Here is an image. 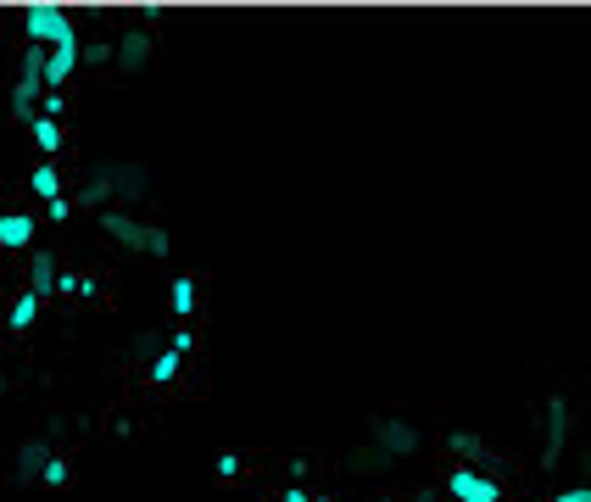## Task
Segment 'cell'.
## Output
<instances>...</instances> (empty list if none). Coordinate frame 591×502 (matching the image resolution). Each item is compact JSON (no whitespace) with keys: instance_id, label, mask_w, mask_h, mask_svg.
Masks as SVG:
<instances>
[{"instance_id":"5","label":"cell","mask_w":591,"mask_h":502,"mask_svg":"<svg viewBox=\"0 0 591 502\" xmlns=\"http://www.w3.org/2000/svg\"><path fill=\"white\" fill-rule=\"evenodd\" d=\"M79 73V45H61V51H45V90H61Z\"/></svg>"},{"instance_id":"17","label":"cell","mask_w":591,"mask_h":502,"mask_svg":"<svg viewBox=\"0 0 591 502\" xmlns=\"http://www.w3.org/2000/svg\"><path fill=\"white\" fill-rule=\"evenodd\" d=\"M45 458H51V452H45L40 441H23V447H17V463H23V475H28V480H40V469H45Z\"/></svg>"},{"instance_id":"24","label":"cell","mask_w":591,"mask_h":502,"mask_svg":"<svg viewBox=\"0 0 591 502\" xmlns=\"http://www.w3.org/2000/svg\"><path fill=\"white\" fill-rule=\"evenodd\" d=\"M552 502H591V486H575V491H558Z\"/></svg>"},{"instance_id":"25","label":"cell","mask_w":591,"mask_h":502,"mask_svg":"<svg viewBox=\"0 0 591 502\" xmlns=\"http://www.w3.org/2000/svg\"><path fill=\"white\" fill-rule=\"evenodd\" d=\"M279 502H313V497H307L302 486H285V497H279Z\"/></svg>"},{"instance_id":"22","label":"cell","mask_w":591,"mask_h":502,"mask_svg":"<svg viewBox=\"0 0 591 502\" xmlns=\"http://www.w3.org/2000/svg\"><path fill=\"white\" fill-rule=\"evenodd\" d=\"M168 346H174V352H179V357H190V352H195V335H190V329H184V324H179V335H174V341H168Z\"/></svg>"},{"instance_id":"19","label":"cell","mask_w":591,"mask_h":502,"mask_svg":"<svg viewBox=\"0 0 591 502\" xmlns=\"http://www.w3.org/2000/svg\"><path fill=\"white\" fill-rule=\"evenodd\" d=\"M40 118L61 123V118H68V95H61V90H45V95H40Z\"/></svg>"},{"instance_id":"26","label":"cell","mask_w":591,"mask_h":502,"mask_svg":"<svg viewBox=\"0 0 591 502\" xmlns=\"http://www.w3.org/2000/svg\"><path fill=\"white\" fill-rule=\"evenodd\" d=\"M313 502H335V497H313Z\"/></svg>"},{"instance_id":"1","label":"cell","mask_w":591,"mask_h":502,"mask_svg":"<svg viewBox=\"0 0 591 502\" xmlns=\"http://www.w3.org/2000/svg\"><path fill=\"white\" fill-rule=\"evenodd\" d=\"M23 33H28V45H40V51L79 45V28H73V17L61 6H28L23 12Z\"/></svg>"},{"instance_id":"12","label":"cell","mask_w":591,"mask_h":502,"mask_svg":"<svg viewBox=\"0 0 591 502\" xmlns=\"http://www.w3.org/2000/svg\"><path fill=\"white\" fill-rule=\"evenodd\" d=\"M28 185H34V195H40V201H61V174H56V162H40Z\"/></svg>"},{"instance_id":"21","label":"cell","mask_w":591,"mask_h":502,"mask_svg":"<svg viewBox=\"0 0 591 502\" xmlns=\"http://www.w3.org/2000/svg\"><path fill=\"white\" fill-rule=\"evenodd\" d=\"M240 475V452H218V480H235Z\"/></svg>"},{"instance_id":"16","label":"cell","mask_w":591,"mask_h":502,"mask_svg":"<svg viewBox=\"0 0 591 502\" xmlns=\"http://www.w3.org/2000/svg\"><path fill=\"white\" fill-rule=\"evenodd\" d=\"M40 480H45L51 491H61V486H73V463H68V458H45V469H40Z\"/></svg>"},{"instance_id":"9","label":"cell","mask_w":591,"mask_h":502,"mask_svg":"<svg viewBox=\"0 0 591 502\" xmlns=\"http://www.w3.org/2000/svg\"><path fill=\"white\" fill-rule=\"evenodd\" d=\"M374 435H380L385 452H413V447H418V430H413V424H397V419H385Z\"/></svg>"},{"instance_id":"14","label":"cell","mask_w":591,"mask_h":502,"mask_svg":"<svg viewBox=\"0 0 591 502\" xmlns=\"http://www.w3.org/2000/svg\"><path fill=\"white\" fill-rule=\"evenodd\" d=\"M34 318H40V296H34V290H23V296L12 301V329H28Z\"/></svg>"},{"instance_id":"8","label":"cell","mask_w":591,"mask_h":502,"mask_svg":"<svg viewBox=\"0 0 591 502\" xmlns=\"http://www.w3.org/2000/svg\"><path fill=\"white\" fill-rule=\"evenodd\" d=\"M40 95H45L40 79H17V84H12V112H17V123H34V118H40Z\"/></svg>"},{"instance_id":"10","label":"cell","mask_w":591,"mask_h":502,"mask_svg":"<svg viewBox=\"0 0 591 502\" xmlns=\"http://www.w3.org/2000/svg\"><path fill=\"white\" fill-rule=\"evenodd\" d=\"M28 290H34L40 301L56 296V257H51V251H34V274H28Z\"/></svg>"},{"instance_id":"2","label":"cell","mask_w":591,"mask_h":502,"mask_svg":"<svg viewBox=\"0 0 591 502\" xmlns=\"http://www.w3.org/2000/svg\"><path fill=\"white\" fill-rule=\"evenodd\" d=\"M446 497L452 502H502V486L491 475H480L474 463H452L446 469Z\"/></svg>"},{"instance_id":"3","label":"cell","mask_w":591,"mask_h":502,"mask_svg":"<svg viewBox=\"0 0 591 502\" xmlns=\"http://www.w3.org/2000/svg\"><path fill=\"white\" fill-rule=\"evenodd\" d=\"M101 229L112 234V241H123V246H140V251H151V257H162V251H168V234H162V229H145V223H135V218H128V213H101Z\"/></svg>"},{"instance_id":"15","label":"cell","mask_w":591,"mask_h":502,"mask_svg":"<svg viewBox=\"0 0 591 502\" xmlns=\"http://www.w3.org/2000/svg\"><path fill=\"white\" fill-rule=\"evenodd\" d=\"M179 363H184V357H179L174 346H168V352H156V357H151V380H156V385H168V380H179Z\"/></svg>"},{"instance_id":"11","label":"cell","mask_w":591,"mask_h":502,"mask_svg":"<svg viewBox=\"0 0 591 502\" xmlns=\"http://www.w3.org/2000/svg\"><path fill=\"white\" fill-rule=\"evenodd\" d=\"M28 134H34V146H40L45 156H56L61 140H68V134H61V123H51V118H34V123H28Z\"/></svg>"},{"instance_id":"7","label":"cell","mask_w":591,"mask_h":502,"mask_svg":"<svg viewBox=\"0 0 591 502\" xmlns=\"http://www.w3.org/2000/svg\"><path fill=\"white\" fill-rule=\"evenodd\" d=\"M195 301H202V285H195V274H179V279H174V290H168V308H174V318H179V324H190V318H195Z\"/></svg>"},{"instance_id":"27","label":"cell","mask_w":591,"mask_h":502,"mask_svg":"<svg viewBox=\"0 0 591 502\" xmlns=\"http://www.w3.org/2000/svg\"><path fill=\"white\" fill-rule=\"evenodd\" d=\"M0 391H6V374H0Z\"/></svg>"},{"instance_id":"4","label":"cell","mask_w":591,"mask_h":502,"mask_svg":"<svg viewBox=\"0 0 591 502\" xmlns=\"http://www.w3.org/2000/svg\"><path fill=\"white\" fill-rule=\"evenodd\" d=\"M34 218H28V213H0V246H6V251H28V246H34Z\"/></svg>"},{"instance_id":"13","label":"cell","mask_w":591,"mask_h":502,"mask_svg":"<svg viewBox=\"0 0 591 502\" xmlns=\"http://www.w3.org/2000/svg\"><path fill=\"white\" fill-rule=\"evenodd\" d=\"M564 452V402H547V458H558Z\"/></svg>"},{"instance_id":"18","label":"cell","mask_w":591,"mask_h":502,"mask_svg":"<svg viewBox=\"0 0 591 502\" xmlns=\"http://www.w3.org/2000/svg\"><path fill=\"white\" fill-rule=\"evenodd\" d=\"M95 285L84 274H73V268H56V296H89Z\"/></svg>"},{"instance_id":"6","label":"cell","mask_w":591,"mask_h":502,"mask_svg":"<svg viewBox=\"0 0 591 502\" xmlns=\"http://www.w3.org/2000/svg\"><path fill=\"white\" fill-rule=\"evenodd\" d=\"M117 62L128 67V73H140V67L151 62V33L145 28H128L123 40H117Z\"/></svg>"},{"instance_id":"20","label":"cell","mask_w":591,"mask_h":502,"mask_svg":"<svg viewBox=\"0 0 591 502\" xmlns=\"http://www.w3.org/2000/svg\"><path fill=\"white\" fill-rule=\"evenodd\" d=\"M23 79H40V84H45V51H40V45H28V56H23Z\"/></svg>"},{"instance_id":"23","label":"cell","mask_w":591,"mask_h":502,"mask_svg":"<svg viewBox=\"0 0 591 502\" xmlns=\"http://www.w3.org/2000/svg\"><path fill=\"white\" fill-rule=\"evenodd\" d=\"M45 213H51V223H68V218H73V201H51Z\"/></svg>"}]
</instances>
